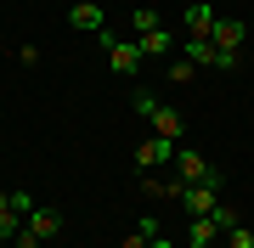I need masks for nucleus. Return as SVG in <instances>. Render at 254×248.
I'll list each match as a JSON object with an SVG mask.
<instances>
[{
	"label": "nucleus",
	"mask_w": 254,
	"mask_h": 248,
	"mask_svg": "<svg viewBox=\"0 0 254 248\" xmlns=\"http://www.w3.org/2000/svg\"><path fill=\"white\" fill-rule=\"evenodd\" d=\"M181 56H187L192 68H215V74H232V68L243 62L237 51H220L215 40H203V34H187V40H181Z\"/></svg>",
	"instance_id": "obj_1"
},
{
	"label": "nucleus",
	"mask_w": 254,
	"mask_h": 248,
	"mask_svg": "<svg viewBox=\"0 0 254 248\" xmlns=\"http://www.w3.org/2000/svg\"><path fill=\"white\" fill-rule=\"evenodd\" d=\"M96 40H102V51H108V62H113L119 79H136L141 74V46H136V40H119L113 28H102Z\"/></svg>",
	"instance_id": "obj_2"
},
{
	"label": "nucleus",
	"mask_w": 254,
	"mask_h": 248,
	"mask_svg": "<svg viewBox=\"0 0 254 248\" xmlns=\"http://www.w3.org/2000/svg\"><path fill=\"white\" fill-rule=\"evenodd\" d=\"M130 107H136V113H147V119H153V130H158V136L164 141H181V113H175L170 107V101H153V96H147V91H136V96H130Z\"/></svg>",
	"instance_id": "obj_3"
},
{
	"label": "nucleus",
	"mask_w": 254,
	"mask_h": 248,
	"mask_svg": "<svg viewBox=\"0 0 254 248\" xmlns=\"http://www.w3.org/2000/svg\"><path fill=\"white\" fill-rule=\"evenodd\" d=\"M220 186H226V175H220V181H198V186H187V192H181V209L192 214V220H198V214H215V209H220Z\"/></svg>",
	"instance_id": "obj_4"
},
{
	"label": "nucleus",
	"mask_w": 254,
	"mask_h": 248,
	"mask_svg": "<svg viewBox=\"0 0 254 248\" xmlns=\"http://www.w3.org/2000/svg\"><path fill=\"white\" fill-rule=\"evenodd\" d=\"M175 175H181L187 186H198V181H220V169L209 164V158H198L192 147H181V152H175Z\"/></svg>",
	"instance_id": "obj_5"
},
{
	"label": "nucleus",
	"mask_w": 254,
	"mask_h": 248,
	"mask_svg": "<svg viewBox=\"0 0 254 248\" xmlns=\"http://www.w3.org/2000/svg\"><path fill=\"white\" fill-rule=\"evenodd\" d=\"M175 152H181V141L153 136V141H141V147H136V164H141V169H158V164H175Z\"/></svg>",
	"instance_id": "obj_6"
},
{
	"label": "nucleus",
	"mask_w": 254,
	"mask_h": 248,
	"mask_svg": "<svg viewBox=\"0 0 254 248\" xmlns=\"http://www.w3.org/2000/svg\"><path fill=\"white\" fill-rule=\"evenodd\" d=\"M23 231H28V237H40V243H51L57 231H63V214H57V209H34V214L23 220Z\"/></svg>",
	"instance_id": "obj_7"
},
{
	"label": "nucleus",
	"mask_w": 254,
	"mask_h": 248,
	"mask_svg": "<svg viewBox=\"0 0 254 248\" xmlns=\"http://www.w3.org/2000/svg\"><path fill=\"white\" fill-rule=\"evenodd\" d=\"M68 23H73V28H85V34H102V28H108V23H102V6H96V0H73Z\"/></svg>",
	"instance_id": "obj_8"
},
{
	"label": "nucleus",
	"mask_w": 254,
	"mask_h": 248,
	"mask_svg": "<svg viewBox=\"0 0 254 248\" xmlns=\"http://www.w3.org/2000/svg\"><path fill=\"white\" fill-rule=\"evenodd\" d=\"M209 40H215L220 51H243V40H249V28L237 23V17H220V23H215V34H209Z\"/></svg>",
	"instance_id": "obj_9"
},
{
	"label": "nucleus",
	"mask_w": 254,
	"mask_h": 248,
	"mask_svg": "<svg viewBox=\"0 0 254 248\" xmlns=\"http://www.w3.org/2000/svg\"><path fill=\"white\" fill-rule=\"evenodd\" d=\"M215 23H220L215 6H203V0H192V6H187V34H203V40H209V34H215Z\"/></svg>",
	"instance_id": "obj_10"
},
{
	"label": "nucleus",
	"mask_w": 254,
	"mask_h": 248,
	"mask_svg": "<svg viewBox=\"0 0 254 248\" xmlns=\"http://www.w3.org/2000/svg\"><path fill=\"white\" fill-rule=\"evenodd\" d=\"M215 237H226V231H220V220H215V214H198V220H192V248H209V243H215Z\"/></svg>",
	"instance_id": "obj_11"
},
{
	"label": "nucleus",
	"mask_w": 254,
	"mask_h": 248,
	"mask_svg": "<svg viewBox=\"0 0 254 248\" xmlns=\"http://www.w3.org/2000/svg\"><path fill=\"white\" fill-rule=\"evenodd\" d=\"M136 46H141V56H170V51H175V34H164V28H153V34H141Z\"/></svg>",
	"instance_id": "obj_12"
},
{
	"label": "nucleus",
	"mask_w": 254,
	"mask_h": 248,
	"mask_svg": "<svg viewBox=\"0 0 254 248\" xmlns=\"http://www.w3.org/2000/svg\"><path fill=\"white\" fill-rule=\"evenodd\" d=\"M130 28H136V34H153V28H164V17L153 6H136V11H130Z\"/></svg>",
	"instance_id": "obj_13"
},
{
	"label": "nucleus",
	"mask_w": 254,
	"mask_h": 248,
	"mask_svg": "<svg viewBox=\"0 0 254 248\" xmlns=\"http://www.w3.org/2000/svg\"><path fill=\"white\" fill-rule=\"evenodd\" d=\"M17 231H23V214H17V209H6V214H0V243H11Z\"/></svg>",
	"instance_id": "obj_14"
},
{
	"label": "nucleus",
	"mask_w": 254,
	"mask_h": 248,
	"mask_svg": "<svg viewBox=\"0 0 254 248\" xmlns=\"http://www.w3.org/2000/svg\"><path fill=\"white\" fill-rule=\"evenodd\" d=\"M170 79H175V85H192V79H198V68H192L187 56H175V62H170Z\"/></svg>",
	"instance_id": "obj_15"
},
{
	"label": "nucleus",
	"mask_w": 254,
	"mask_h": 248,
	"mask_svg": "<svg viewBox=\"0 0 254 248\" xmlns=\"http://www.w3.org/2000/svg\"><path fill=\"white\" fill-rule=\"evenodd\" d=\"M226 248H254V231H249L243 220H237V226L226 231Z\"/></svg>",
	"instance_id": "obj_16"
},
{
	"label": "nucleus",
	"mask_w": 254,
	"mask_h": 248,
	"mask_svg": "<svg viewBox=\"0 0 254 248\" xmlns=\"http://www.w3.org/2000/svg\"><path fill=\"white\" fill-rule=\"evenodd\" d=\"M11 209H17V214H23V220H28V214H34V209H40V203H34V198H28V192H11Z\"/></svg>",
	"instance_id": "obj_17"
},
{
	"label": "nucleus",
	"mask_w": 254,
	"mask_h": 248,
	"mask_svg": "<svg viewBox=\"0 0 254 248\" xmlns=\"http://www.w3.org/2000/svg\"><path fill=\"white\" fill-rule=\"evenodd\" d=\"M215 220H220V231H232V226H237V209H232V203H220V209H215Z\"/></svg>",
	"instance_id": "obj_18"
},
{
	"label": "nucleus",
	"mask_w": 254,
	"mask_h": 248,
	"mask_svg": "<svg viewBox=\"0 0 254 248\" xmlns=\"http://www.w3.org/2000/svg\"><path fill=\"white\" fill-rule=\"evenodd\" d=\"M147 243H153V237H147V231L136 226V231H130V237H125V243H119V248H147Z\"/></svg>",
	"instance_id": "obj_19"
},
{
	"label": "nucleus",
	"mask_w": 254,
	"mask_h": 248,
	"mask_svg": "<svg viewBox=\"0 0 254 248\" xmlns=\"http://www.w3.org/2000/svg\"><path fill=\"white\" fill-rule=\"evenodd\" d=\"M17 248H46L40 237H28V231H17Z\"/></svg>",
	"instance_id": "obj_20"
},
{
	"label": "nucleus",
	"mask_w": 254,
	"mask_h": 248,
	"mask_svg": "<svg viewBox=\"0 0 254 248\" xmlns=\"http://www.w3.org/2000/svg\"><path fill=\"white\" fill-rule=\"evenodd\" d=\"M147 248H175V243H170V237H164V231H158V237H153V243H147Z\"/></svg>",
	"instance_id": "obj_21"
},
{
	"label": "nucleus",
	"mask_w": 254,
	"mask_h": 248,
	"mask_svg": "<svg viewBox=\"0 0 254 248\" xmlns=\"http://www.w3.org/2000/svg\"><path fill=\"white\" fill-rule=\"evenodd\" d=\"M11 209V192H6V186H0V214H6Z\"/></svg>",
	"instance_id": "obj_22"
}]
</instances>
